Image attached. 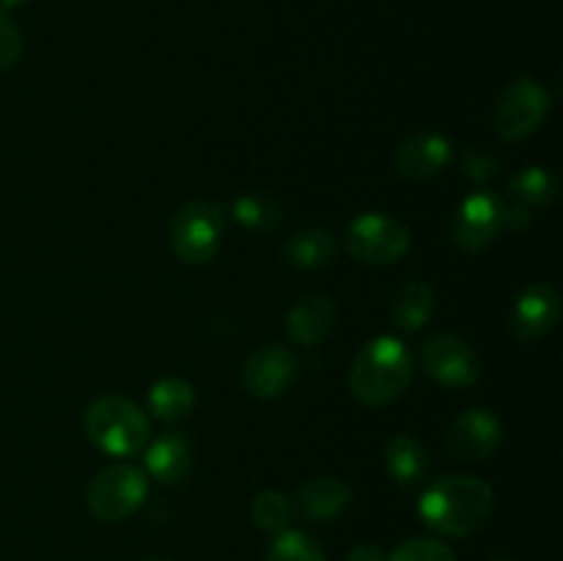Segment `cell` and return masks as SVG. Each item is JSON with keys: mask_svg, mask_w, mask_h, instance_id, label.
Here are the masks:
<instances>
[{"mask_svg": "<svg viewBox=\"0 0 563 561\" xmlns=\"http://www.w3.org/2000/svg\"><path fill=\"white\" fill-rule=\"evenodd\" d=\"M495 493L476 476H443L421 495L418 515L432 531L443 537H471L489 520Z\"/></svg>", "mask_w": 563, "mask_h": 561, "instance_id": "6da1fadb", "label": "cell"}, {"mask_svg": "<svg viewBox=\"0 0 563 561\" xmlns=\"http://www.w3.org/2000/svg\"><path fill=\"white\" fill-rule=\"evenodd\" d=\"M412 380V355L405 341L377 336L357 352L350 372V388L366 407H383L399 399Z\"/></svg>", "mask_w": 563, "mask_h": 561, "instance_id": "7a4b0ae2", "label": "cell"}, {"mask_svg": "<svg viewBox=\"0 0 563 561\" xmlns=\"http://www.w3.org/2000/svg\"><path fill=\"white\" fill-rule=\"evenodd\" d=\"M88 440L108 457H135L146 449L148 418L126 396H99L82 413Z\"/></svg>", "mask_w": 563, "mask_h": 561, "instance_id": "3957f363", "label": "cell"}, {"mask_svg": "<svg viewBox=\"0 0 563 561\" xmlns=\"http://www.w3.org/2000/svg\"><path fill=\"white\" fill-rule=\"evenodd\" d=\"M148 495V479L146 471L135 465H126V462H119V465L102 468L97 476L88 484V509L97 520L104 522H119L124 517L135 515L143 506Z\"/></svg>", "mask_w": 563, "mask_h": 561, "instance_id": "277c9868", "label": "cell"}, {"mask_svg": "<svg viewBox=\"0 0 563 561\" xmlns=\"http://www.w3.org/2000/svg\"><path fill=\"white\" fill-rule=\"evenodd\" d=\"M225 231L223 207L212 201H190L170 220V248L187 264H207L214 258Z\"/></svg>", "mask_w": 563, "mask_h": 561, "instance_id": "5b68a950", "label": "cell"}, {"mask_svg": "<svg viewBox=\"0 0 563 561\" xmlns=\"http://www.w3.org/2000/svg\"><path fill=\"white\" fill-rule=\"evenodd\" d=\"M410 229L385 212H363L350 223L344 245L352 258L366 264H394L410 251Z\"/></svg>", "mask_w": 563, "mask_h": 561, "instance_id": "8992f818", "label": "cell"}, {"mask_svg": "<svg viewBox=\"0 0 563 561\" xmlns=\"http://www.w3.org/2000/svg\"><path fill=\"white\" fill-rule=\"evenodd\" d=\"M550 94L537 77H517L495 102V130L504 141H522L544 124Z\"/></svg>", "mask_w": 563, "mask_h": 561, "instance_id": "52a82bcc", "label": "cell"}, {"mask_svg": "<svg viewBox=\"0 0 563 561\" xmlns=\"http://www.w3.org/2000/svg\"><path fill=\"white\" fill-rule=\"evenodd\" d=\"M423 372L449 388H467L478 380V355L465 339L454 333H438L421 350Z\"/></svg>", "mask_w": 563, "mask_h": 561, "instance_id": "ba28073f", "label": "cell"}, {"mask_svg": "<svg viewBox=\"0 0 563 561\" xmlns=\"http://www.w3.org/2000/svg\"><path fill=\"white\" fill-rule=\"evenodd\" d=\"M504 231V201L493 193H473L451 220V240L467 253H478Z\"/></svg>", "mask_w": 563, "mask_h": 561, "instance_id": "9c48e42d", "label": "cell"}, {"mask_svg": "<svg viewBox=\"0 0 563 561\" xmlns=\"http://www.w3.org/2000/svg\"><path fill=\"white\" fill-rule=\"evenodd\" d=\"M297 369V355L289 346L264 344L245 361L242 385L253 399H275L295 383Z\"/></svg>", "mask_w": 563, "mask_h": 561, "instance_id": "30bf717a", "label": "cell"}, {"mask_svg": "<svg viewBox=\"0 0 563 561\" xmlns=\"http://www.w3.org/2000/svg\"><path fill=\"white\" fill-rule=\"evenodd\" d=\"M561 317V297L555 286L550 284H531L517 295L515 306H511L509 328L517 341H531L544 339L550 330L555 328Z\"/></svg>", "mask_w": 563, "mask_h": 561, "instance_id": "8fae6325", "label": "cell"}, {"mask_svg": "<svg viewBox=\"0 0 563 561\" xmlns=\"http://www.w3.org/2000/svg\"><path fill=\"white\" fill-rule=\"evenodd\" d=\"M500 438H504V427H500L498 416L487 407H471L451 424L449 449L462 462H478L493 457V451L500 446Z\"/></svg>", "mask_w": 563, "mask_h": 561, "instance_id": "7c38bea8", "label": "cell"}, {"mask_svg": "<svg viewBox=\"0 0 563 561\" xmlns=\"http://www.w3.org/2000/svg\"><path fill=\"white\" fill-rule=\"evenodd\" d=\"M291 515L302 522H330L344 515L352 504V487L335 476H313L302 482L291 495Z\"/></svg>", "mask_w": 563, "mask_h": 561, "instance_id": "4fadbf2b", "label": "cell"}, {"mask_svg": "<svg viewBox=\"0 0 563 561\" xmlns=\"http://www.w3.org/2000/svg\"><path fill=\"white\" fill-rule=\"evenodd\" d=\"M451 163V143L440 132H418L401 141L396 148L394 165L399 176L412 182L434 179Z\"/></svg>", "mask_w": 563, "mask_h": 561, "instance_id": "5bb4252c", "label": "cell"}, {"mask_svg": "<svg viewBox=\"0 0 563 561\" xmlns=\"http://www.w3.org/2000/svg\"><path fill=\"white\" fill-rule=\"evenodd\" d=\"M335 302L328 295H302L286 317V330L300 346H319L335 330Z\"/></svg>", "mask_w": 563, "mask_h": 561, "instance_id": "9a60e30c", "label": "cell"}, {"mask_svg": "<svg viewBox=\"0 0 563 561\" xmlns=\"http://www.w3.org/2000/svg\"><path fill=\"white\" fill-rule=\"evenodd\" d=\"M148 476L163 484H179L192 468V449L185 432H165L146 449Z\"/></svg>", "mask_w": 563, "mask_h": 561, "instance_id": "2e32d148", "label": "cell"}, {"mask_svg": "<svg viewBox=\"0 0 563 561\" xmlns=\"http://www.w3.org/2000/svg\"><path fill=\"white\" fill-rule=\"evenodd\" d=\"M385 471L401 487H416L429 473V454L412 435H394L385 443Z\"/></svg>", "mask_w": 563, "mask_h": 561, "instance_id": "e0dca14e", "label": "cell"}, {"mask_svg": "<svg viewBox=\"0 0 563 561\" xmlns=\"http://www.w3.org/2000/svg\"><path fill=\"white\" fill-rule=\"evenodd\" d=\"M434 314V289L423 280H410L399 286L390 300V322L401 333H416Z\"/></svg>", "mask_w": 563, "mask_h": 561, "instance_id": "ac0fdd59", "label": "cell"}, {"mask_svg": "<svg viewBox=\"0 0 563 561\" xmlns=\"http://www.w3.org/2000/svg\"><path fill=\"white\" fill-rule=\"evenodd\" d=\"M335 253H339V242L328 229H302L286 242V258L302 270L324 267L333 262Z\"/></svg>", "mask_w": 563, "mask_h": 561, "instance_id": "d6986e66", "label": "cell"}, {"mask_svg": "<svg viewBox=\"0 0 563 561\" xmlns=\"http://www.w3.org/2000/svg\"><path fill=\"white\" fill-rule=\"evenodd\" d=\"M196 407V388L181 377H165L148 391V413L159 421H181Z\"/></svg>", "mask_w": 563, "mask_h": 561, "instance_id": "ffe728a7", "label": "cell"}, {"mask_svg": "<svg viewBox=\"0 0 563 561\" xmlns=\"http://www.w3.org/2000/svg\"><path fill=\"white\" fill-rule=\"evenodd\" d=\"M231 215L242 229L256 234H269L284 223V209L269 193H242L231 204Z\"/></svg>", "mask_w": 563, "mask_h": 561, "instance_id": "44dd1931", "label": "cell"}, {"mask_svg": "<svg viewBox=\"0 0 563 561\" xmlns=\"http://www.w3.org/2000/svg\"><path fill=\"white\" fill-rule=\"evenodd\" d=\"M509 190L522 207H550L559 198V179L542 165H528L509 179Z\"/></svg>", "mask_w": 563, "mask_h": 561, "instance_id": "7402d4cb", "label": "cell"}, {"mask_svg": "<svg viewBox=\"0 0 563 561\" xmlns=\"http://www.w3.org/2000/svg\"><path fill=\"white\" fill-rule=\"evenodd\" d=\"M267 561H328L324 559L322 544L317 542L313 537L302 531H286L275 534V539L269 542L267 550Z\"/></svg>", "mask_w": 563, "mask_h": 561, "instance_id": "603a6c76", "label": "cell"}, {"mask_svg": "<svg viewBox=\"0 0 563 561\" xmlns=\"http://www.w3.org/2000/svg\"><path fill=\"white\" fill-rule=\"evenodd\" d=\"M251 517L262 531L280 534L286 531L291 520V504L284 493H275V490H264L253 498L251 504Z\"/></svg>", "mask_w": 563, "mask_h": 561, "instance_id": "cb8c5ba5", "label": "cell"}, {"mask_svg": "<svg viewBox=\"0 0 563 561\" xmlns=\"http://www.w3.org/2000/svg\"><path fill=\"white\" fill-rule=\"evenodd\" d=\"M388 561H456V556L454 550L445 542H440V539L418 537L401 542L399 548L388 556Z\"/></svg>", "mask_w": 563, "mask_h": 561, "instance_id": "d4e9b609", "label": "cell"}, {"mask_svg": "<svg viewBox=\"0 0 563 561\" xmlns=\"http://www.w3.org/2000/svg\"><path fill=\"white\" fill-rule=\"evenodd\" d=\"M500 170V157L489 148L476 146L462 154V174L471 182H487Z\"/></svg>", "mask_w": 563, "mask_h": 561, "instance_id": "484cf974", "label": "cell"}, {"mask_svg": "<svg viewBox=\"0 0 563 561\" xmlns=\"http://www.w3.org/2000/svg\"><path fill=\"white\" fill-rule=\"evenodd\" d=\"M22 58V33L5 14H0V72L11 69Z\"/></svg>", "mask_w": 563, "mask_h": 561, "instance_id": "4316f807", "label": "cell"}, {"mask_svg": "<svg viewBox=\"0 0 563 561\" xmlns=\"http://www.w3.org/2000/svg\"><path fill=\"white\" fill-rule=\"evenodd\" d=\"M528 223H531V212H528L526 207H504V229H511V231H520V229H528Z\"/></svg>", "mask_w": 563, "mask_h": 561, "instance_id": "83f0119b", "label": "cell"}, {"mask_svg": "<svg viewBox=\"0 0 563 561\" xmlns=\"http://www.w3.org/2000/svg\"><path fill=\"white\" fill-rule=\"evenodd\" d=\"M346 561H388V556L377 544H355L346 556Z\"/></svg>", "mask_w": 563, "mask_h": 561, "instance_id": "f1b7e54d", "label": "cell"}, {"mask_svg": "<svg viewBox=\"0 0 563 561\" xmlns=\"http://www.w3.org/2000/svg\"><path fill=\"white\" fill-rule=\"evenodd\" d=\"M25 3V0H0V6H3V9H16V6H22Z\"/></svg>", "mask_w": 563, "mask_h": 561, "instance_id": "f546056e", "label": "cell"}, {"mask_svg": "<svg viewBox=\"0 0 563 561\" xmlns=\"http://www.w3.org/2000/svg\"><path fill=\"white\" fill-rule=\"evenodd\" d=\"M493 561H517V559H511V556H495Z\"/></svg>", "mask_w": 563, "mask_h": 561, "instance_id": "4dcf8cb0", "label": "cell"}, {"mask_svg": "<svg viewBox=\"0 0 563 561\" xmlns=\"http://www.w3.org/2000/svg\"><path fill=\"white\" fill-rule=\"evenodd\" d=\"M141 561H170V559H159V556H152V559H141Z\"/></svg>", "mask_w": 563, "mask_h": 561, "instance_id": "1f68e13d", "label": "cell"}]
</instances>
